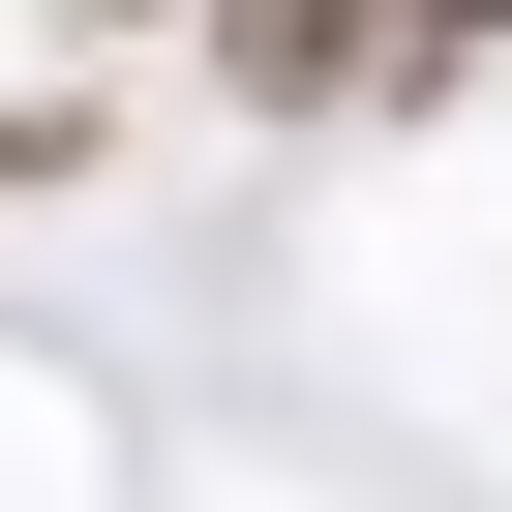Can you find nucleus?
<instances>
[{
    "label": "nucleus",
    "instance_id": "nucleus-2",
    "mask_svg": "<svg viewBox=\"0 0 512 512\" xmlns=\"http://www.w3.org/2000/svg\"><path fill=\"white\" fill-rule=\"evenodd\" d=\"M452 61H512V0H392V91H452Z\"/></svg>",
    "mask_w": 512,
    "mask_h": 512
},
{
    "label": "nucleus",
    "instance_id": "nucleus-1",
    "mask_svg": "<svg viewBox=\"0 0 512 512\" xmlns=\"http://www.w3.org/2000/svg\"><path fill=\"white\" fill-rule=\"evenodd\" d=\"M181 31H211L241 121H362V91H392V0H181Z\"/></svg>",
    "mask_w": 512,
    "mask_h": 512
},
{
    "label": "nucleus",
    "instance_id": "nucleus-3",
    "mask_svg": "<svg viewBox=\"0 0 512 512\" xmlns=\"http://www.w3.org/2000/svg\"><path fill=\"white\" fill-rule=\"evenodd\" d=\"M121 31H151V0H121Z\"/></svg>",
    "mask_w": 512,
    "mask_h": 512
}]
</instances>
